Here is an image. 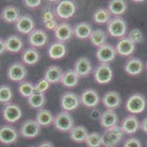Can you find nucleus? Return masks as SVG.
<instances>
[{"mask_svg": "<svg viewBox=\"0 0 147 147\" xmlns=\"http://www.w3.org/2000/svg\"><path fill=\"white\" fill-rule=\"evenodd\" d=\"M118 55L114 46L107 43L102 47L97 48L96 57L100 63H110Z\"/></svg>", "mask_w": 147, "mask_h": 147, "instance_id": "13", "label": "nucleus"}, {"mask_svg": "<svg viewBox=\"0 0 147 147\" xmlns=\"http://www.w3.org/2000/svg\"><path fill=\"white\" fill-rule=\"evenodd\" d=\"M14 93L9 85H2L0 86V102L3 105L12 102Z\"/></svg>", "mask_w": 147, "mask_h": 147, "instance_id": "37", "label": "nucleus"}, {"mask_svg": "<svg viewBox=\"0 0 147 147\" xmlns=\"http://www.w3.org/2000/svg\"><path fill=\"white\" fill-rule=\"evenodd\" d=\"M30 147H34V146H30Z\"/></svg>", "mask_w": 147, "mask_h": 147, "instance_id": "50", "label": "nucleus"}, {"mask_svg": "<svg viewBox=\"0 0 147 147\" xmlns=\"http://www.w3.org/2000/svg\"><path fill=\"white\" fill-rule=\"evenodd\" d=\"M93 21L97 25H107L113 19V15L107 8H99L96 9L92 15Z\"/></svg>", "mask_w": 147, "mask_h": 147, "instance_id": "30", "label": "nucleus"}, {"mask_svg": "<svg viewBox=\"0 0 147 147\" xmlns=\"http://www.w3.org/2000/svg\"><path fill=\"white\" fill-rule=\"evenodd\" d=\"M85 143L87 147H101L102 146V135L97 132L89 133Z\"/></svg>", "mask_w": 147, "mask_h": 147, "instance_id": "38", "label": "nucleus"}, {"mask_svg": "<svg viewBox=\"0 0 147 147\" xmlns=\"http://www.w3.org/2000/svg\"><path fill=\"white\" fill-rule=\"evenodd\" d=\"M120 127L124 134H134L140 129V123L136 115L131 114L122 120Z\"/></svg>", "mask_w": 147, "mask_h": 147, "instance_id": "20", "label": "nucleus"}, {"mask_svg": "<svg viewBox=\"0 0 147 147\" xmlns=\"http://www.w3.org/2000/svg\"><path fill=\"white\" fill-rule=\"evenodd\" d=\"M27 104L29 105L30 107L36 110H40L43 108L45 104L47 102V98L45 94H41V93H36L35 92L31 96L26 99Z\"/></svg>", "mask_w": 147, "mask_h": 147, "instance_id": "35", "label": "nucleus"}, {"mask_svg": "<svg viewBox=\"0 0 147 147\" xmlns=\"http://www.w3.org/2000/svg\"><path fill=\"white\" fill-rule=\"evenodd\" d=\"M102 102L107 109L115 110L120 107L122 99L119 93L115 90L107 91L102 97Z\"/></svg>", "mask_w": 147, "mask_h": 147, "instance_id": "21", "label": "nucleus"}, {"mask_svg": "<svg viewBox=\"0 0 147 147\" xmlns=\"http://www.w3.org/2000/svg\"><path fill=\"white\" fill-rule=\"evenodd\" d=\"M28 42L31 47H42L48 42V35L43 29H35L28 35Z\"/></svg>", "mask_w": 147, "mask_h": 147, "instance_id": "18", "label": "nucleus"}, {"mask_svg": "<svg viewBox=\"0 0 147 147\" xmlns=\"http://www.w3.org/2000/svg\"><path fill=\"white\" fill-rule=\"evenodd\" d=\"M63 73L64 71L59 66L53 64L46 69L43 78H45L51 85H55L61 82Z\"/></svg>", "mask_w": 147, "mask_h": 147, "instance_id": "25", "label": "nucleus"}, {"mask_svg": "<svg viewBox=\"0 0 147 147\" xmlns=\"http://www.w3.org/2000/svg\"><path fill=\"white\" fill-rule=\"evenodd\" d=\"M2 116L3 120L9 124H13L22 118V109L16 103H8L3 105L2 109Z\"/></svg>", "mask_w": 147, "mask_h": 147, "instance_id": "8", "label": "nucleus"}, {"mask_svg": "<svg viewBox=\"0 0 147 147\" xmlns=\"http://www.w3.org/2000/svg\"><path fill=\"white\" fill-rule=\"evenodd\" d=\"M107 37L108 36L106 31H104L102 29H96L93 30L89 40L94 47L99 48L102 47L103 45L107 44Z\"/></svg>", "mask_w": 147, "mask_h": 147, "instance_id": "34", "label": "nucleus"}, {"mask_svg": "<svg viewBox=\"0 0 147 147\" xmlns=\"http://www.w3.org/2000/svg\"><path fill=\"white\" fill-rule=\"evenodd\" d=\"M67 53V47L64 43L54 42L47 48V55L53 60H59L63 59Z\"/></svg>", "mask_w": 147, "mask_h": 147, "instance_id": "27", "label": "nucleus"}, {"mask_svg": "<svg viewBox=\"0 0 147 147\" xmlns=\"http://www.w3.org/2000/svg\"><path fill=\"white\" fill-rule=\"evenodd\" d=\"M22 3H24V6L29 9H36L42 4L41 0H25Z\"/></svg>", "mask_w": 147, "mask_h": 147, "instance_id": "43", "label": "nucleus"}, {"mask_svg": "<svg viewBox=\"0 0 147 147\" xmlns=\"http://www.w3.org/2000/svg\"><path fill=\"white\" fill-rule=\"evenodd\" d=\"M36 147H54V145L51 141L45 140V141H42V143H40Z\"/></svg>", "mask_w": 147, "mask_h": 147, "instance_id": "47", "label": "nucleus"}, {"mask_svg": "<svg viewBox=\"0 0 147 147\" xmlns=\"http://www.w3.org/2000/svg\"><path fill=\"white\" fill-rule=\"evenodd\" d=\"M1 20L6 24H15L20 17V9L15 5H7L1 11Z\"/></svg>", "mask_w": 147, "mask_h": 147, "instance_id": "23", "label": "nucleus"}, {"mask_svg": "<svg viewBox=\"0 0 147 147\" xmlns=\"http://www.w3.org/2000/svg\"><path fill=\"white\" fill-rule=\"evenodd\" d=\"M107 9L113 16H122L126 13L128 4L123 0H111L108 2Z\"/></svg>", "mask_w": 147, "mask_h": 147, "instance_id": "33", "label": "nucleus"}, {"mask_svg": "<svg viewBox=\"0 0 147 147\" xmlns=\"http://www.w3.org/2000/svg\"><path fill=\"white\" fill-rule=\"evenodd\" d=\"M53 127L62 133H69L74 127V120L70 113L62 111L54 116Z\"/></svg>", "mask_w": 147, "mask_h": 147, "instance_id": "3", "label": "nucleus"}, {"mask_svg": "<svg viewBox=\"0 0 147 147\" xmlns=\"http://www.w3.org/2000/svg\"><path fill=\"white\" fill-rule=\"evenodd\" d=\"M6 52H7V48L5 44V40L3 38H0V55L2 56Z\"/></svg>", "mask_w": 147, "mask_h": 147, "instance_id": "45", "label": "nucleus"}, {"mask_svg": "<svg viewBox=\"0 0 147 147\" xmlns=\"http://www.w3.org/2000/svg\"><path fill=\"white\" fill-rule=\"evenodd\" d=\"M7 78L13 82H22L27 77V69L23 63L14 62L7 69Z\"/></svg>", "mask_w": 147, "mask_h": 147, "instance_id": "6", "label": "nucleus"}, {"mask_svg": "<svg viewBox=\"0 0 147 147\" xmlns=\"http://www.w3.org/2000/svg\"><path fill=\"white\" fill-rule=\"evenodd\" d=\"M18 93L24 98H29L36 91H35V84L30 81H22L18 85L17 87Z\"/></svg>", "mask_w": 147, "mask_h": 147, "instance_id": "36", "label": "nucleus"}, {"mask_svg": "<svg viewBox=\"0 0 147 147\" xmlns=\"http://www.w3.org/2000/svg\"><path fill=\"white\" fill-rule=\"evenodd\" d=\"M140 129L147 134V117L140 122Z\"/></svg>", "mask_w": 147, "mask_h": 147, "instance_id": "46", "label": "nucleus"}, {"mask_svg": "<svg viewBox=\"0 0 147 147\" xmlns=\"http://www.w3.org/2000/svg\"><path fill=\"white\" fill-rule=\"evenodd\" d=\"M146 145H147V140H146Z\"/></svg>", "mask_w": 147, "mask_h": 147, "instance_id": "49", "label": "nucleus"}, {"mask_svg": "<svg viewBox=\"0 0 147 147\" xmlns=\"http://www.w3.org/2000/svg\"><path fill=\"white\" fill-rule=\"evenodd\" d=\"M88 130L86 127L82 125L74 126L73 129L69 132L70 140L75 143H85L86 140L88 136Z\"/></svg>", "mask_w": 147, "mask_h": 147, "instance_id": "32", "label": "nucleus"}, {"mask_svg": "<svg viewBox=\"0 0 147 147\" xmlns=\"http://www.w3.org/2000/svg\"><path fill=\"white\" fill-rule=\"evenodd\" d=\"M73 69L80 78H86L92 72L93 65L87 57H80L75 61Z\"/></svg>", "mask_w": 147, "mask_h": 147, "instance_id": "16", "label": "nucleus"}, {"mask_svg": "<svg viewBox=\"0 0 147 147\" xmlns=\"http://www.w3.org/2000/svg\"><path fill=\"white\" fill-rule=\"evenodd\" d=\"M147 101L146 96L140 93H134L126 101L125 109L132 115L142 113L146 109Z\"/></svg>", "mask_w": 147, "mask_h": 147, "instance_id": "2", "label": "nucleus"}, {"mask_svg": "<svg viewBox=\"0 0 147 147\" xmlns=\"http://www.w3.org/2000/svg\"><path fill=\"white\" fill-rule=\"evenodd\" d=\"M4 40H5V44H6V48H7L8 53L15 54L23 51L24 41L21 38V36L13 34V35L7 36Z\"/></svg>", "mask_w": 147, "mask_h": 147, "instance_id": "24", "label": "nucleus"}, {"mask_svg": "<svg viewBox=\"0 0 147 147\" xmlns=\"http://www.w3.org/2000/svg\"><path fill=\"white\" fill-rule=\"evenodd\" d=\"M128 37L132 41L134 44H140L144 42V35L142 31L138 28H134L129 32Z\"/></svg>", "mask_w": 147, "mask_h": 147, "instance_id": "40", "label": "nucleus"}, {"mask_svg": "<svg viewBox=\"0 0 147 147\" xmlns=\"http://www.w3.org/2000/svg\"><path fill=\"white\" fill-rule=\"evenodd\" d=\"M57 16L55 13V8L53 9L51 5H47L45 6L42 13V23L47 22V21H50V20H56Z\"/></svg>", "mask_w": 147, "mask_h": 147, "instance_id": "39", "label": "nucleus"}, {"mask_svg": "<svg viewBox=\"0 0 147 147\" xmlns=\"http://www.w3.org/2000/svg\"><path fill=\"white\" fill-rule=\"evenodd\" d=\"M59 23L58 22V19L53 20H50V21H47L43 23L45 30H54L56 29V27L58 26Z\"/></svg>", "mask_w": 147, "mask_h": 147, "instance_id": "44", "label": "nucleus"}, {"mask_svg": "<svg viewBox=\"0 0 147 147\" xmlns=\"http://www.w3.org/2000/svg\"><path fill=\"white\" fill-rule=\"evenodd\" d=\"M41 126L36 121V119H26L25 120L20 127V134L26 139L31 140L36 138L41 132Z\"/></svg>", "mask_w": 147, "mask_h": 147, "instance_id": "9", "label": "nucleus"}, {"mask_svg": "<svg viewBox=\"0 0 147 147\" xmlns=\"http://www.w3.org/2000/svg\"><path fill=\"white\" fill-rule=\"evenodd\" d=\"M59 104L63 111L71 113L75 111L80 105V96L72 91L64 92L59 100Z\"/></svg>", "mask_w": 147, "mask_h": 147, "instance_id": "10", "label": "nucleus"}, {"mask_svg": "<svg viewBox=\"0 0 147 147\" xmlns=\"http://www.w3.org/2000/svg\"><path fill=\"white\" fill-rule=\"evenodd\" d=\"M40 53L35 47H28L22 51L21 61L25 65L34 66L40 61Z\"/></svg>", "mask_w": 147, "mask_h": 147, "instance_id": "26", "label": "nucleus"}, {"mask_svg": "<svg viewBox=\"0 0 147 147\" xmlns=\"http://www.w3.org/2000/svg\"><path fill=\"white\" fill-rule=\"evenodd\" d=\"M144 69H145V64L143 61L136 57L129 58L123 65L124 72L128 75L133 77L141 74L144 71Z\"/></svg>", "mask_w": 147, "mask_h": 147, "instance_id": "15", "label": "nucleus"}, {"mask_svg": "<svg viewBox=\"0 0 147 147\" xmlns=\"http://www.w3.org/2000/svg\"><path fill=\"white\" fill-rule=\"evenodd\" d=\"M99 123L101 126L105 129H108L113 127H115L118 123V114L115 113L114 110L106 109L100 116Z\"/></svg>", "mask_w": 147, "mask_h": 147, "instance_id": "22", "label": "nucleus"}, {"mask_svg": "<svg viewBox=\"0 0 147 147\" xmlns=\"http://www.w3.org/2000/svg\"><path fill=\"white\" fill-rule=\"evenodd\" d=\"M80 79L74 69H67L64 71L60 83L65 88L73 89L79 85Z\"/></svg>", "mask_w": 147, "mask_h": 147, "instance_id": "29", "label": "nucleus"}, {"mask_svg": "<svg viewBox=\"0 0 147 147\" xmlns=\"http://www.w3.org/2000/svg\"><path fill=\"white\" fill-rule=\"evenodd\" d=\"M77 11V5L74 1L62 0L58 2L55 6V13L57 19L59 20H69L75 15Z\"/></svg>", "mask_w": 147, "mask_h": 147, "instance_id": "5", "label": "nucleus"}, {"mask_svg": "<svg viewBox=\"0 0 147 147\" xmlns=\"http://www.w3.org/2000/svg\"><path fill=\"white\" fill-rule=\"evenodd\" d=\"M19 133L11 124H3L0 127V142L4 146H10L18 140Z\"/></svg>", "mask_w": 147, "mask_h": 147, "instance_id": "12", "label": "nucleus"}, {"mask_svg": "<svg viewBox=\"0 0 147 147\" xmlns=\"http://www.w3.org/2000/svg\"><path fill=\"white\" fill-rule=\"evenodd\" d=\"M93 30L90 24L86 21L77 23L74 26V36L79 40L89 39Z\"/></svg>", "mask_w": 147, "mask_h": 147, "instance_id": "28", "label": "nucleus"}, {"mask_svg": "<svg viewBox=\"0 0 147 147\" xmlns=\"http://www.w3.org/2000/svg\"><path fill=\"white\" fill-rule=\"evenodd\" d=\"M15 26V29L18 32L24 35H29L35 30L36 23L30 15H20Z\"/></svg>", "mask_w": 147, "mask_h": 147, "instance_id": "19", "label": "nucleus"}, {"mask_svg": "<svg viewBox=\"0 0 147 147\" xmlns=\"http://www.w3.org/2000/svg\"><path fill=\"white\" fill-rule=\"evenodd\" d=\"M80 104L86 108H95L102 102L99 93L92 88L84 90L80 95Z\"/></svg>", "mask_w": 147, "mask_h": 147, "instance_id": "11", "label": "nucleus"}, {"mask_svg": "<svg viewBox=\"0 0 147 147\" xmlns=\"http://www.w3.org/2000/svg\"><path fill=\"white\" fill-rule=\"evenodd\" d=\"M107 31L113 38L121 39L126 36L128 26L125 20L122 16H113L107 25Z\"/></svg>", "mask_w": 147, "mask_h": 147, "instance_id": "1", "label": "nucleus"}, {"mask_svg": "<svg viewBox=\"0 0 147 147\" xmlns=\"http://www.w3.org/2000/svg\"><path fill=\"white\" fill-rule=\"evenodd\" d=\"M146 71H147V63H146Z\"/></svg>", "mask_w": 147, "mask_h": 147, "instance_id": "48", "label": "nucleus"}, {"mask_svg": "<svg viewBox=\"0 0 147 147\" xmlns=\"http://www.w3.org/2000/svg\"><path fill=\"white\" fill-rule=\"evenodd\" d=\"M124 133L123 132L120 125H117L111 129H106L102 135V146L115 147L120 143L123 138Z\"/></svg>", "mask_w": 147, "mask_h": 147, "instance_id": "4", "label": "nucleus"}, {"mask_svg": "<svg viewBox=\"0 0 147 147\" xmlns=\"http://www.w3.org/2000/svg\"><path fill=\"white\" fill-rule=\"evenodd\" d=\"M50 86L51 84L45 78H42L35 84V91L36 93L45 94L46 91L50 88Z\"/></svg>", "mask_w": 147, "mask_h": 147, "instance_id": "41", "label": "nucleus"}, {"mask_svg": "<svg viewBox=\"0 0 147 147\" xmlns=\"http://www.w3.org/2000/svg\"><path fill=\"white\" fill-rule=\"evenodd\" d=\"M95 81L99 85L110 83L113 79V69L110 63H100L93 71Z\"/></svg>", "mask_w": 147, "mask_h": 147, "instance_id": "7", "label": "nucleus"}, {"mask_svg": "<svg viewBox=\"0 0 147 147\" xmlns=\"http://www.w3.org/2000/svg\"><path fill=\"white\" fill-rule=\"evenodd\" d=\"M123 147H143L140 140L135 137H129L123 142Z\"/></svg>", "mask_w": 147, "mask_h": 147, "instance_id": "42", "label": "nucleus"}, {"mask_svg": "<svg viewBox=\"0 0 147 147\" xmlns=\"http://www.w3.org/2000/svg\"><path fill=\"white\" fill-rule=\"evenodd\" d=\"M115 48L118 55L124 58H130V56L134 53L136 49V45L128 36H124L121 39H118Z\"/></svg>", "mask_w": 147, "mask_h": 147, "instance_id": "17", "label": "nucleus"}, {"mask_svg": "<svg viewBox=\"0 0 147 147\" xmlns=\"http://www.w3.org/2000/svg\"><path fill=\"white\" fill-rule=\"evenodd\" d=\"M54 37L56 42H69L74 36V27L68 22L63 21L60 22L56 29L53 30Z\"/></svg>", "mask_w": 147, "mask_h": 147, "instance_id": "14", "label": "nucleus"}, {"mask_svg": "<svg viewBox=\"0 0 147 147\" xmlns=\"http://www.w3.org/2000/svg\"><path fill=\"white\" fill-rule=\"evenodd\" d=\"M36 121L40 124L41 127H49L53 124L54 116L51 111L42 108L40 110H37V113L36 114Z\"/></svg>", "mask_w": 147, "mask_h": 147, "instance_id": "31", "label": "nucleus"}]
</instances>
